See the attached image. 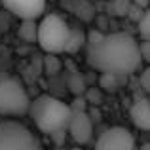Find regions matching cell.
<instances>
[{
    "label": "cell",
    "mask_w": 150,
    "mask_h": 150,
    "mask_svg": "<svg viewBox=\"0 0 150 150\" xmlns=\"http://www.w3.org/2000/svg\"><path fill=\"white\" fill-rule=\"evenodd\" d=\"M86 57L101 74H116L122 78L137 72L143 65L139 42L127 33L103 34L91 30L86 40Z\"/></svg>",
    "instance_id": "cell-1"
},
{
    "label": "cell",
    "mask_w": 150,
    "mask_h": 150,
    "mask_svg": "<svg viewBox=\"0 0 150 150\" xmlns=\"http://www.w3.org/2000/svg\"><path fill=\"white\" fill-rule=\"evenodd\" d=\"M29 116L36 129L44 135H57L65 133L69 127L72 108L65 101L51 95H40L34 101H30Z\"/></svg>",
    "instance_id": "cell-2"
},
{
    "label": "cell",
    "mask_w": 150,
    "mask_h": 150,
    "mask_svg": "<svg viewBox=\"0 0 150 150\" xmlns=\"http://www.w3.org/2000/svg\"><path fill=\"white\" fill-rule=\"evenodd\" d=\"M69 36H70V25L61 15L48 13L38 21L36 44L46 53L50 55L65 53L67 44H69Z\"/></svg>",
    "instance_id": "cell-3"
},
{
    "label": "cell",
    "mask_w": 150,
    "mask_h": 150,
    "mask_svg": "<svg viewBox=\"0 0 150 150\" xmlns=\"http://www.w3.org/2000/svg\"><path fill=\"white\" fill-rule=\"evenodd\" d=\"M0 150H44L38 137L21 122L0 120Z\"/></svg>",
    "instance_id": "cell-4"
},
{
    "label": "cell",
    "mask_w": 150,
    "mask_h": 150,
    "mask_svg": "<svg viewBox=\"0 0 150 150\" xmlns=\"http://www.w3.org/2000/svg\"><path fill=\"white\" fill-rule=\"evenodd\" d=\"M30 97L23 84L15 78H0V116L29 114Z\"/></svg>",
    "instance_id": "cell-5"
},
{
    "label": "cell",
    "mask_w": 150,
    "mask_h": 150,
    "mask_svg": "<svg viewBox=\"0 0 150 150\" xmlns=\"http://www.w3.org/2000/svg\"><path fill=\"white\" fill-rule=\"evenodd\" d=\"M135 137L127 127L112 125L105 129L95 141V150H135Z\"/></svg>",
    "instance_id": "cell-6"
},
{
    "label": "cell",
    "mask_w": 150,
    "mask_h": 150,
    "mask_svg": "<svg viewBox=\"0 0 150 150\" xmlns=\"http://www.w3.org/2000/svg\"><path fill=\"white\" fill-rule=\"evenodd\" d=\"M67 131H69L70 139L76 144H80V146L82 144H88L93 137V122L89 118L88 110L86 112H72Z\"/></svg>",
    "instance_id": "cell-7"
},
{
    "label": "cell",
    "mask_w": 150,
    "mask_h": 150,
    "mask_svg": "<svg viewBox=\"0 0 150 150\" xmlns=\"http://www.w3.org/2000/svg\"><path fill=\"white\" fill-rule=\"evenodd\" d=\"M10 13L19 19H38L46 10L48 0H0Z\"/></svg>",
    "instance_id": "cell-8"
},
{
    "label": "cell",
    "mask_w": 150,
    "mask_h": 150,
    "mask_svg": "<svg viewBox=\"0 0 150 150\" xmlns=\"http://www.w3.org/2000/svg\"><path fill=\"white\" fill-rule=\"evenodd\" d=\"M129 118L133 125L143 131H150V99L148 97H139L129 106Z\"/></svg>",
    "instance_id": "cell-9"
},
{
    "label": "cell",
    "mask_w": 150,
    "mask_h": 150,
    "mask_svg": "<svg viewBox=\"0 0 150 150\" xmlns=\"http://www.w3.org/2000/svg\"><path fill=\"white\" fill-rule=\"evenodd\" d=\"M38 34V23L36 19H21L19 25V38L25 42H36Z\"/></svg>",
    "instance_id": "cell-10"
},
{
    "label": "cell",
    "mask_w": 150,
    "mask_h": 150,
    "mask_svg": "<svg viewBox=\"0 0 150 150\" xmlns=\"http://www.w3.org/2000/svg\"><path fill=\"white\" fill-rule=\"evenodd\" d=\"M88 36L84 34V30L76 29V27H70V36H69V44H67V53H76L82 46H86Z\"/></svg>",
    "instance_id": "cell-11"
},
{
    "label": "cell",
    "mask_w": 150,
    "mask_h": 150,
    "mask_svg": "<svg viewBox=\"0 0 150 150\" xmlns=\"http://www.w3.org/2000/svg\"><path fill=\"white\" fill-rule=\"evenodd\" d=\"M122 80H124V78H122V76H116V74H101L99 86H101L103 91L114 93V91H118V89H120Z\"/></svg>",
    "instance_id": "cell-12"
},
{
    "label": "cell",
    "mask_w": 150,
    "mask_h": 150,
    "mask_svg": "<svg viewBox=\"0 0 150 150\" xmlns=\"http://www.w3.org/2000/svg\"><path fill=\"white\" fill-rule=\"evenodd\" d=\"M137 23H139L141 36H143L144 40H150V8H146V10L143 11V15H141V19Z\"/></svg>",
    "instance_id": "cell-13"
},
{
    "label": "cell",
    "mask_w": 150,
    "mask_h": 150,
    "mask_svg": "<svg viewBox=\"0 0 150 150\" xmlns=\"http://www.w3.org/2000/svg\"><path fill=\"white\" fill-rule=\"evenodd\" d=\"M61 70V61H59L57 55H46V72L48 74H55Z\"/></svg>",
    "instance_id": "cell-14"
},
{
    "label": "cell",
    "mask_w": 150,
    "mask_h": 150,
    "mask_svg": "<svg viewBox=\"0 0 150 150\" xmlns=\"http://www.w3.org/2000/svg\"><path fill=\"white\" fill-rule=\"evenodd\" d=\"M69 88L70 91H74L76 95H80L82 91H84V80H82V76H78V74H72V76L69 78Z\"/></svg>",
    "instance_id": "cell-15"
},
{
    "label": "cell",
    "mask_w": 150,
    "mask_h": 150,
    "mask_svg": "<svg viewBox=\"0 0 150 150\" xmlns=\"http://www.w3.org/2000/svg\"><path fill=\"white\" fill-rule=\"evenodd\" d=\"M139 53H141V59L150 65V40L139 42Z\"/></svg>",
    "instance_id": "cell-16"
},
{
    "label": "cell",
    "mask_w": 150,
    "mask_h": 150,
    "mask_svg": "<svg viewBox=\"0 0 150 150\" xmlns=\"http://www.w3.org/2000/svg\"><path fill=\"white\" fill-rule=\"evenodd\" d=\"M141 86H143L144 91L150 93V67H148V69H144L143 72H141Z\"/></svg>",
    "instance_id": "cell-17"
},
{
    "label": "cell",
    "mask_w": 150,
    "mask_h": 150,
    "mask_svg": "<svg viewBox=\"0 0 150 150\" xmlns=\"http://www.w3.org/2000/svg\"><path fill=\"white\" fill-rule=\"evenodd\" d=\"M131 2H133V4H139V6H143V8H144L148 0H131Z\"/></svg>",
    "instance_id": "cell-18"
},
{
    "label": "cell",
    "mask_w": 150,
    "mask_h": 150,
    "mask_svg": "<svg viewBox=\"0 0 150 150\" xmlns=\"http://www.w3.org/2000/svg\"><path fill=\"white\" fill-rule=\"evenodd\" d=\"M143 150H150V144H144V146H143Z\"/></svg>",
    "instance_id": "cell-19"
}]
</instances>
